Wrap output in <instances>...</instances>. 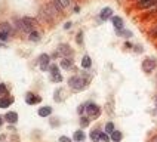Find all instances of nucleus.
Returning <instances> with one entry per match:
<instances>
[{
    "label": "nucleus",
    "instance_id": "8",
    "mask_svg": "<svg viewBox=\"0 0 157 142\" xmlns=\"http://www.w3.org/2000/svg\"><path fill=\"white\" fill-rule=\"evenodd\" d=\"M42 98L39 95H34V93H27L25 95V102L28 105H34V104H40Z\"/></svg>",
    "mask_w": 157,
    "mask_h": 142
},
{
    "label": "nucleus",
    "instance_id": "5",
    "mask_svg": "<svg viewBox=\"0 0 157 142\" xmlns=\"http://www.w3.org/2000/svg\"><path fill=\"white\" fill-rule=\"evenodd\" d=\"M56 53H58L59 58H71L73 56V49L68 44H59L58 49H56Z\"/></svg>",
    "mask_w": 157,
    "mask_h": 142
},
{
    "label": "nucleus",
    "instance_id": "33",
    "mask_svg": "<svg viewBox=\"0 0 157 142\" xmlns=\"http://www.w3.org/2000/svg\"><path fill=\"white\" fill-rule=\"evenodd\" d=\"M124 49H133V44H131L129 42H126V43H124Z\"/></svg>",
    "mask_w": 157,
    "mask_h": 142
},
{
    "label": "nucleus",
    "instance_id": "2",
    "mask_svg": "<svg viewBox=\"0 0 157 142\" xmlns=\"http://www.w3.org/2000/svg\"><path fill=\"white\" fill-rule=\"evenodd\" d=\"M85 113H86V115L90 120L98 118L99 114H101V106L98 105V104H95V102H87L86 108H85Z\"/></svg>",
    "mask_w": 157,
    "mask_h": 142
},
{
    "label": "nucleus",
    "instance_id": "19",
    "mask_svg": "<svg viewBox=\"0 0 157 142\" xmlns=\"http://www.w3.org/2000/svg\"><path fill=\"white\" fill-rule=\"evenodd\" d=\"M90 139H92V142H99L101 141V130L99 129H95V130H92L90 132Z\"/></svg>",
    "mask_w": 157,
    "mask_h": 142
},
{
    "label": "nucleus",
    "instance_id": "29",
    "mask_svg": "<svg viewBox=\"0 0 157 142\" xmlns=\"http://www.w3.org/2000/svg\"><path fill=\"white\" fill-rule=\"evenodd\" d=\"M85 108H86V104H80L77 108V113L78 114H83V113H85Z\"/></svg>",
    "mask_w": 157,
    "mask_h": 142
},
{
    "label": "nucleus",
    "instance_id": "28",
    "mask_svg": "<svg viewBox=\"0 0 157 142\" xmlns=\"http://www.w3.org/2000/svg\"><path fill=\"white\" fill-rule=\"evenodd\" d=\"M8 92V88H6V84L5 83H0V95H5Z\"/></svg>",
    "mask_w": 157,
    "mask_h": 142
},
{
    "label": "nucleus",
    "instance_id": "36",
    "mask_svg": "<svg viewBox=\"0 0 157 142\" xmlns=\"http://www.w3.org/2000/svg\"><path fill=\"white\" fill-rule=\"evenodd\" d=\"M150 142H157V135H156V136H153V138H151V141H150Z\"/></svg>",
    "mask_w": 157,
    "mask_h": 142
},
{
    "label": "nucleus",
    "instance_id": "38",
    "mask_svg": "<svg viewBox=\"0 0 157 142\" xmlns=\"http://www.w3.org/2000/svg\"><path fill=\"white\" fill-rule=\"evenodd\" d=\"M154 101H156V104H157V95H156V96H154Z\"/></svg>",
    "mask_w": 157,
    "mask_h": 142
},
{
    "label": "nucleus",
    "instance_id": "10",
    "mask_svg": "<svg viewBox=\"0 0 157 142\" xmlns=\"http://www.w3.org/2000/svg\"><path fill=\"white\" fill-rule=\"evenodd\" d=\"M5 120L10 124H15L18 121V114L15 111H9V113H6V115H5Z\"/></svg>",
    "mask_w": 157,
    "mask_h": 142
},
{
    "label": "nucleus",
    "instance_id": "25",
    "mask_svg": "<svg viewBox=\"0 0 157 142\" xmlns=\"http://www.w3.org/2000/svg\"><path fill=\"white\" fill-rule=\"evenodd\" d=\"M110 135L108 133H105V132H101V142H110Z\"/></svg>",
    "mask_w": 157,
    "mask_h": 142
},
{
    "label": "nucleus",
    "instance_id": "15",
    "mask_svg": "<svg viewBox=\"0 0 157 142\" xmlns=\"http://www.w3.org/2000/svg\"><path fill=\"white\" fill-rule=\"evenodd\" d=\"M90 67H92V59H90V56H89V55H85V56L82 58V68L89 70Z\"/></svg>",
    "mask_w": 157,
    "mask_h": 142
},
{
    "label": "nucleus",
    "instance_id": "18",
    "mask_svg": "<svg viewBox=\"0 0 157 142\" xmlns=\"http://www.w3.org/2000/svg\"><path fill=\"white\" fill-rule=\"evenodd\" d=\"M39 115L40 117H48V115L52 114V108L51 106H42V108H39Z\"/></svg>",
    "mask_w": 157,
    "mask_h": 142
},
{
    "label": "nucleus",
    "instance_id": "3",
    "mask_svg": "<svg viewBox=\"0 0 157 142\" xmlns=\"http://www.w3.org/2000/svg\"><path fill=\"white\" fill-rule=\"evenodd\" d=\"M156 67H157V59L156 58H151V56L145 58V59L142 61V64H141V68H142V71H144L145 74L153 73V71L156 70Z\"/></svg>",
    "mask_w": 157,
    "mask_h": 142
},
{
    "label": "nucleus",
    "instance_id": "14",
    "mask_svg": "<svg viewBox=\"0 0 157 142\" xmlns=\"http://www.w3.org/2000/svg\"><path fill=\"white\" fill-rule=\"evenodd\" d=\"M73 139L76 142H83L86 139V133L83 132V130H76L74 135H73Z\"/></svg>",
    "mask_w": 157,
    "mask_h": 142
},
{
    "label": "nucleus",
    "instance_id": "32",
    "mask_svg": "<svg viewBox=\"0 0 157 142\" xmlns=\"http://www.w3.org/2000/svg\"><path fill=\"white\" fill-rule=\"evenodd\" d=\"M150 36H151V37H157V27H154V28L150 31Z\"/></svg>",
    "mask_w": 157,
    "mask_h": 142
},
{
    "label": "nucleus",
    "instance_id": "34",
    "mask_svg": "<svg viewBox=\"0 0 157 142\" xmlns=\"http://www.w3.org/2000/svg\"><path fill=\"white\" fill-rule=\"evenodd\" d=\"M64 28H65V30H70V28H71V22H70V21L64 24Z\"/></svg>",
    "mask_w": 157,
    "mask_h": 142
},
{
    "label": "nucleus",
    "instance_id": "16",
    "mask_svg": "<svg viewBox=\"0 0 157 142\" xmlns=\"http://www.w3.org/2000/svg\"><path fill=\"white\" fill-rule=\"evenodd\" d=\"M64 93H65V90L62 88L56 89L55 90V93H53V99L56 101V102H61V101H64Z\"/></svg>",
    "mask_w": 157,
    "mask_h": 142
},
{
    "label": "nucleus",
    "instance_id": "24",
    "mask_svg": "<svg viewBox=\"0 0 157 142\" xmlns=\"http://www.w3.org/2000/svg\"><path fill=\"white\" fill-rule=\"evenodd\" d=\"M116 129H114V123H111V121H108V123L105 124V133H108V135H111V133L114 132Z\"/></svg>",
    "mask_w": 157,
    "mask_h": 142
},
{
    "label": "nucleus",
    "instance_id": "6",
    "mask_svg": "<svg viewBox=\"0 0 157 142\" xmlns=\"http://www.w3.org/2000/svg\"><path fill=\"white\" fill-rule=\"evenodd\" d=\"M49 65H51V56L48 53H42L39 56V67L42 68V71L49 70Z\"/></svg>",
    "mask_w": 157,
    "mask_h": 142
},
{
    "label": "nucleus",
    "instance_id": "30",
    "mask_svg": "<svg viewBox=\"0 0 157 142\" xmlns=\"http://www.w3.org/2000/svg\"><path fill=\"white\" fill-rule=\"evenodd\" d=\"M133 50H135L136 53H142V52H144V49H142V46H141V44H136V46H133Z\"/></svg>",
    "mask_w": 157,
    "mask_h": 142
},
{
    "label": "nucleus",
    "instance_id": "26",
    "mask_svg": "<svg viewBox=\"0 0 157 142\" xmlns=\"http://www.w3.org/2000/svg\"><path fill=\"white\" fill-rule=\"evenodd\" d=\"M76 42L78 44H83V31H78L77 36H76Z\"/></svg>",
    "mask_w": 157,
    "mask_h": 142
},
{
    "label": "nucleus",
    "instance_id": "11",
    "mask_svg": "<svg viewBox=\"0 0 157 142\" xmlns=\"http://www.w3.org/2000/svg\"><path fill=\"white\" fill-rule=\"evenodd\" d=\"M111 24L114 25V28H116V30H123V28H124L123 19L120 17H113V18H111Z\"/></svg>",
    "mask_w": 157,
    "mask_h": 142
},
{
    "label": "nucleus",
    "instance_id": "12",
    "mask_svg": "<svg viewBox=\"0 0 157 142\" xmlns=\"http://www.w3.org/2000/svg\"><path fill=\"white\" fill-rule=\"evenodd\" d=\"M13 104V98L12 96H3L0 98V108H8L9 105Z\"/></svg>",
    "mask_w": 157,
    "mask_h": 142
},
{
    "label": "nucleus",
    "instance_id": "22",
    "mask_svg": "<svg viewBox=\"0 0 157 142\" xmlns=\"http://www.w3.org/2000/svg\"><path fill=\"white\" fill-rule=\"evenodd\" d=\"M89 124H90V118H89L87 115L80 117V126H82V127H87Z\"/></svg>",
    "mask_w": 157,
    "mask_h": 142
},
{
    "label": "nucleus",
    "instance_id": "21",
    "mask_svg": "<svg viewBox=\"0 0 157 142\" xmlns=\"http://www.w3.org/2000/svg\"><path fill=\"white\" fill-rule=\"evenodd\" d=\"M28 39H30L31 42H39V40H40V33L33 30L31 33H28Z\"/></svg>",
    "mask_w": 157,
    "mask_h": 142
},
{
    "label": "nucleus",
    "instance_id": "7",
    "mask_svg": "<svg viewBox=\"0 0 157 142\" xmlns=\"http://www.w3.org/2000/svg\"><path fill=\"white\" fill-rule=\"evenodd\" d=\"M157 5V0H138L136 6L140 9H150Z\"/></svg>",
    "mask_w": 157,
    "mask_h": 142
},
{
    "label": "nucleus",
    "instance_id": "13",
    "mask_svg": "<svg viewBox=\"0 0 157 142\" xmlns=\"http://www.w3.org/2000/svg\"><path fill=\"white\" fill-rule=\"evenodd\" d=\"M73 64H74V61L71 58H61V68H64V70H70Z\"/></svg>",
    "mask_w": 157,
    "mask_h": 142
},
{
    "label": "nucleus",
    "instance_id": "27",
    "mask_svg": "<svg viewBox=\"0 0 157 142\" xmlns=\"http://www.w3.org/2000/svg\"><path fill=\"white\" fill-rule=\"evenodd\" d=\"M58 2H59V5H61L64 9L68 8V6H70V3H71V0H58Z\"/></svg>",
    "mask_w": 157,
    "mask_h": 142
},
{
    "label": "nucleus",
    "instance_id": "37",
    "mask_svg": "<svg viewBox=\"0 0 157 142\" xmlns=\"http://www.w3.org/2000/svg\"><path fill=\"white\" fill-rule=\"evenodd\" d=\"M3 118H5V117H2V115H0V126L3 124Z\"/></svg>",
    "mask_w": 157,
    "mask_h": 142
},
{
    "label": "nucleus",
    "instance_id": "35",
    "mask_svg": "<svg viewBox=\"0 0 157 142\" xmlns=\"http://www.w3.org/2000/svg\"><path fill=\"white\" fill-rule=\"evenodd\" d=\"M80 12V8L78 6H74V13H78Z\"/></svg>",
    "mask_w": 157,
    "mask_h": 142
},
{
    "label": "nucleus",
    "instance_id": "20",
    "mask_svg": "<svg viewBox=\"0 0 157 142\" xmlns=\"http://www.w3.org/2000/svg\"><path fill=\"white\" fill-rule=\"evenodd\" d=\"M110 138H111V141L113 142H120L122 141V138H123V133L119 132V130H114V132L110 135Z\"/></svg>",
    "mask_w": 157,
    "mask_h": 142
},
{
    "label": "nucleus",
    "instance_id": "23",
    "mask_svg": "<svg viewBox=\"0 0 157 142\" xmlns=\"http://www.w3.org/2000/svg\"><path fill=\"white\" fill-rule=\"evenodd\" d=\"M0 33H6V34H10V25L8 22H3L0 25Z\"/></svg>",
    "mask_w": 157,
    "mask_h": 142
},
{
    "label": "nucleus",
    "instance_id": "31",
    "mask_svg": "<svg viewBox=\"0 0 157 142\" xmlns=\"http://www.w3.org/2000/svg\"><path fill=\"white\" fill-rule=\"evenodd\" d=\"M58 142H71V139L68 138V136H59Z\"/></svg>",
    "mask_w": 157,
    "mask_h": 142
},
{
    "label": "nucleus",
    "instance_id": "1",
    "mask_svg": "<svg viewBox=\"0 0 157 142\" xmlns=\"http://www.w3.org/2000/svg\"><path fill=\"white\" fill-rule=\"evenodd\" d=\"M89 77L86 76H83V74H76V76H71L70 79H68V88L71 90H74V92H80V90H83V89L87 88V84H89Z\"/></svg>",
    "mask_w": 157,
    "mask_h": 142
},
{
    "label": "nucleus",
    "instance_id": "17",
    "mask_svg": "<svg viewBox=\"0 0 157 142\" xmlns=\"http://www.w3.org/2000/svg\"><path fill=\"white\" fill-rule=\"evenodd\" d=\"M116 34L119 36V37H123V39H131L132 36H133V33L132 31H129V30H116Z\"/></svg>",
    "mask_w": 157,
    "mask_h": 142
},
{
    "label": "nucleus",
    "instance_id": "4",
    "mask_svg": "<svg viewBox=\"0 0 157 142\" xmlns=\"http://www.w3.org/2000/svg\"><path fill=\"white\" fill-rule=\"evenodd\" d=\"M49 73H51V80L55 83H61L62 81V76L59 73V67L56 64H51L49 65Z\"/></svg>",
    "mask_w": 157,
    "mask_h": 142
},
{
    "label": "nucleus",
    "instance_id": "9",
    "mask_svg": "<svg viewBox=\"0 0 157 142\" xmlns=\"http://www.w3.org/2000/svg\"><path fill=\"white\" fill-rule=\"evenodd\" d=\"M110 18H113V9L111 8H104L99 12V19L101 21H107Z\"/></svg>",
    "mask_w": 157,
    "mask_h": 142
}]
</instances>
